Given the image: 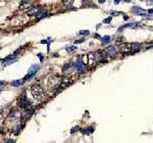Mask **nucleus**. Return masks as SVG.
<instances>
[{
    "mask_svg": "<svg viewBox=\"0 0 153 143\" xmlns=\"http://www.w3.org/2000/svg\"><path fill=\"white\" fill-rule=\"evenodd\" d=\"M31 93L36 99H42L44 97V90L42 89V87H40L39 85H35L32 87Z\"/></svg>",
    "mask_w": 153,
    "mask_h": 143,
    "instance_id": "nucleus-1",
    "label": "nucleus"
},
{
    "mask_svg": "<svg viewBox=\"0 0 153 143\" xmlns=\"http://www.w3.org/2000/svg\"><path fill=\"white\" fill-rule=\"evenodd\" d=\"M39 68H40V66H39V64H33V66L29 68V72H28L27 76L23 78V81H27L28 79H31L32 77H34L35 74L37 73V71L39 70Z\"/></svg>",
    "mask_w": 153,
    "mask_h": 143,
    "instance_id": "nucleus-2",
    "label": "nucleus"
},
{
    "mask_svg": "<svg viewBox=\"0 0 153 143\" xmlns=\"http://www.w3.org/2000/svg\"><path fill=\"white\" fill-rule=\"evenodd\" d=\"M17 105L18 107H22V108H29L31 107V101L26 97H21L17 101Z\"/></svg>",
    "mask_w": 153,
    "mask_h": 143,
    "instance_id": "nucleus-3",
    "label": "nucleus"
},
{
    "mask_svg": "<svg viewBox=\"0 0 153 143\" xmlns=\"http://www.w3.org/2000/svg\"><path fill=\"white\" fill-rule=\"evenodd\" d=\"M75 67H76V70L77 72L79 73V74H83L85 72V64L81 61V60H78L77 61V63L75 64Z\"/></svg>",
    "mask_w": 153,
    "mask_h": 143,
    "instance_id": "nucleus-4",
    "label": "nucleus"
},
{
    "mask_svg": "<svg viewBox=\"0 0 153 143\" xmlns=\"http://www.w3.org/2000/svg\"><path fill=\"white\" fill-rule=\"evenodd\" d=\"M106 52L108 54V56H110V57H113L116 55V50H115L113 46H108L106 48Z\"/></svg>",
    "mask_w": 153,
    "mask_h": 143,
    "instance_id": "nucleus-5",
    "label": "nucleus"
},
{
    "mask_svg": "<svg viewBox=\"0 0 153 143\" xmlns=\"http://www.w3.org/2000/svg\"><path fill=\"white\" fill-rule=\"evenodd\" d=\"M131 49H132V44H129V43H123L121 45V50L122 52H129Z\"/></svg>",
    "mask_w": 153,
    "mask_h": 143,
    "instance_id": "nucleus-6",
    "label": "nucleus"
},
{
    "mask_svg": "<svg viewBox=\"0 0 153 143\" xmlns=\"http://www.w3.org/2000/svg\"><path fill=\"white\" fill-rule=\"evenodd\" d=\"M21 117H22V113H20L18 110H11L8 114V118H21Z\"/></svg>",
    "mask_w": 153,
    "mask_h": 143,
    "instance_id": "nucleus-7",
    "label": "nucleus"
},
{
    "mask_svg": "<svg viewBox=\"0 0 153 143\" xmlns=\"http://www.w3.org/2000/svg\"><path fill=\"white\" fill-rule=\"evenodd\" d=\"M94 56H95V59L97 60V61H104V56H103V54H101V51H96L95 54H94Z\"/></svg>",
    "mask_w": 153,
    "mask_h": 143,
    "instance_id": "nucleus-8",
    "label": "nucleus"
},
{
    "mask_svg": "<svg viewBox=\"0 0 153 143\" xmlns=\"http://www.w3.org/2000/svg\"><path fill=\"white\" fill-rule=\"evenodd\" d=\"M133 11L135 12V13H138V15H144V9L141 7H139V6H134L133 7Z\"/></svg>",
    "mask_w": 153,
    "mask_h": 143,
    "instance_id": "nucleus-9",
    "label": "nucleus"
},
{
    "mask_svg": "<svg viewBox=\"0 0 153 143\" xmlns=\"http://www.w3.org/2000/svg\"><path fill=\"white\" fill-rule=\"evenodd\" d=\"M88 60H89V64H90V66H94V64H95L96 59H95V56H94L92 53H90V54L88 55Z\"/></svg>",
    "mask_w": 153,
    "mask_h": 143,
    "instance_id": "nucleus-10",
    "label": "nucleus"
},
{
    "mask_svg": "<svg viewBox=\"0 0 153 143\" xmlns=\"http://www.w3.org/2000/svg\"><path fill=\"white\" fill-rule=\"evenodd\" d=\"M47 11H44V10H42V11H40L38 15H36V17L38 19V20H42V19H44V17H46L47 16Z\"/></svg>",
    "mask_w": 153,
    "mask_h": 143,
    "instance_id": "nucleus-11",
    "label": "nucleus"
},
{
    "mask_svg": "<svg viewBox=\"0 0 153 143\" xmlns=\"http://www.w3.org/2000/svg\"><path fill=\"white\" fill-rule=\"evenodd\" d=\"M39 12H40V9H39L38 7H33L32 9H31L30 11L28 12V15H38Z\"/></svg>",
    "mask_w": 153,
    "mask_h": 143,
    "instance_id": "nucleus-12",
    "label": "nucleus"
},
{
    "mask_svg": "<svg viewBox=\"0 0 153 143\" xmlns=\"http://www.w3.org/2000/svg\"><path fill=\"white\" fill-rule=\"evenodd\" d=\"M101 41H102V45H105V44L110 42V37L109 36H104V37H102Z\"/></svg>",
    "mask_w": 153,
    "mask_h": 143,
    "instance_id": "nucleus-13",
    "label": "nucleus"
},
{
    "mask_svg": "<svg viewBox=\"0 0 153 143\" xmlns=\"http://www.w3.org/2000/svg\"><path fill=\"white\" fill-rule=\"evenodd\" d=\"M23 82H25L23 80H22V81H21V80H16V81H12V82H11V85L15 86V87H17V86H21Z\"/></svg>",
    "mask_w": 153,
    "mask_h": 143,
    "instance_id": "nucleus-14",
    "label": "nucleus"
},
{
    "mask_svg": "<svg viewBox=\"0 0 153 143\" xmlns=\"http://www.w3.org/2000/svg\"><path fill=\"white\" fill-rule=\"evenodd\" d=\"M70 84V80L69 79H64L62 82H61V87L63 88V87H66L68 85H69Z\"/></svg>",
    "mask_w": 153,
    "mask_h": 143,
    "instance_id": "nucleus-15",
    "label": "nucleus"
},
{
    "mask_svg": "<svg viewBox=\"0 0 153 143\" xmlns=\"http://www.w3.org/2000/svg\"><path fill=\"white\" fill-rule=\"evenodd\" d=\"M83 132H84L85 134H90L92 132H94V127H88V128L84 129Z\"/></svg>",
    "mask_w": 153,
    "mask_h": 143,
    "instance_id": "nucleus-16",
    "label": "nucleus"
},
{
    "mask_svg": "<svg viewBox=\"0 0 153 143\" xmlns=\"http://www.w3.org/2000/svg\"><path fill=\"white\" fill-rule=\"evenodd\" d=\"M132 49H136V51H138L140 49V44L139 43H132Z\"/></svg>",
    "mask_w": 153,
    "mask_h": 143,
    "instance_id": "nucleus-17",
    "label": "nucleus"
},
{
    "mask_svg": "<svg viewBox=\"0 0 153 143\" xmlns=\"http://www.w3.org/2000/svg\"><path fill=\"white\" fill-rule=\"evenodd\" d=\"M21 129H22V126H21V125H18V126H17V127H15V131H13V133H15V135H17V134H18V132H20V130H21Z\"/></svg>",
    "mask_w": 153,
    "mask_h": 143,
    "instance_id": "nucleus-18",
    "label": "nucleus"
},
{
    "mask_svg": "<svg viewBox=\"0 0 153 143\" xmlns=\"http://www.w3.org/2000/svg\"><path fill=\"white\" fill-rule=\"evenodd\" d=\"M76 49H77V46H75V45L69 46V47H68V48H66V50H68V51H69V52H71V51H74V50H76Z\"/></svg>",
    "mask_w": 153,
    "mask_h": 143,
    "instance_id": "nucleus-19",
    "label": "nucleus"
},
{
    "mask_svg": "<svg viewBox=\"0 0 153 143\" xmlns=\"http://www.w3.org/2000/svg\"><path fill=\"white\" fill-rule=\"evenodd\" d=\"M80 34H81V35H86V36H87V35L90 34V32L88 30H82V31H80Z\"/></svg>",
    "mask_w": 153,
    "mask_h": 143,
    "instance_id": "nucleus-20",
    "label": "nucleus"
},
{
    "mask_svg": "<svg viewBox=\"0 0 153 143\" xmlns=\"http://www.w3.org/2000/svg\"><path fill=\"white\" fill-rule=\"evenodd\" d=\"M31 2L30 1H22L21 2V6H23V5H29Z\"/></svg>",
    "mask_w": 153,
    "mask_h": 143,
    "instance_id": "nucleus-21",
    "label": "nucleus"
},
{
    "mask_svg": "<svg viewBox=\"0 0 153 143\" xmlns=\"http://www.w3.org/2000/svg\"><path fill=\"white\" fill-rule=\"evenodd\" d=\"M110 22H111V17H110V16H109V17H107V19H105V20H104V24H109V23H110Z\"/></svg>",
    "mask_w": 153,
    "mask_h": 143,
    "instance_id": "nucleus-22",
    "label": "nucleus"
},
{
    "mask_svg": "<svg viewBox=\"0 0 153 143\" xmlns=\"http://www.w3.org/2000/svg\"><path fill=\"white\" fill-rule=\"evenodd\" d=\"M78 130H80V127H79V126H78V127H75V128H73V130H71V133L76 132V131H78Z\"/></svg>",
    "mask_w": 153,
    "mask_h": 143,
    "instance_id": "nucleus-23",
    "label": "nucleus"
},
{
    "mask_svg": "<svg viewBox=\"0 0 153 143\" xmlns=\"http://www.w3.org/2000/svg\"><path fill=\"white\" fill-rule=\"evenodd\" d=\"M69 67H70V64H69V63H66V66H64V67L62 68V70H63V71H65V70L69 68Z\"/></svg>",
    "mask_w": 153,
    "mask_h": 143,
    "instance_id": "nucleus-24",
    "label": "nucleus"
},
{
    "mask_svg": "<svg viewBox=\"0 0 153 143\" xmlns=\"http://www.w3.org/2000/svg\"><path fill=\"white\" fill-rule=\"evenodd\" d=\"M82 42H84V39H80V40H77L76 43H82Z\"/></svg>",
    "mask_w": 153,
    "mask_h": 143,
    "instance_id": "nucleus-25",
    "label": "nucleus"
},
{
    "mask_svg": "<svg viewBox=\"0 0 153 143\" xmlns=\"http://www.w3.org/2000/svg\"><path fill=\"white\" fill-rule=\"evenodd\" d=\"M5 143H13V141H12V140H6Z\"/></svg>",
    "mask_w": 153,
    "mask_h": 143,
    "instance_id": "nucleus-26",
    "label": "nucleus"
},
{
    "mask_svg": "<svg viewBox=\"0 0 153 143\" xmlns=\"http://www.w3.org/2000/svg\"><path fill=\"white\" fill-rule=\"evenodd\" d=\"M148 12H149V13H153V9H149Z\"/></svg>",
    "mask_w": 153,
    "mask_h": 143,
    "instance_id": "nucleus-27",
    "label": "nucleus"
}]
</instances>
